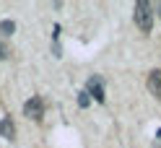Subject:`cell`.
I'll return each mask as SVG.
<instances>
[{
	"instance_id": "6da1fadb",
	"label": "cell",
	"mask_w": 161,
	"mask_h": 148,
	"mask_svg": "<svg viewBox=\"0 0 161 148\" xmlns=\"http://www.w3.org/2000/svg\"><path fill=\"white\" fill-rule=\"evenodd\" d=\"M135 24L140 31H151L153 29V5L148 3V0H138L135 3Z\"/></svg>"
},
{
	"instance_id": "7a4b0ae2",
	"label": "cell",
	"mask_w": 161,
	"mask_h": 148,
	"mask_svg": "<svg viewBox=\"0 0 161 148\" xmlns=\"http://www.w3.org/2000/svg\"><path fill=\"white\" fill-rule=\"evenodd\" d=\"M86 94L94 96L96 101H104V99H107L104 96V81H102V75H91L86 81Z\"/></svg>"
},
{
	"instance_id": "3957f363",
	"label": "cell",
	"mask_w": 161,
	"mask_h": 148,
	"mask_svg": "<svg viewBox=\"0 0 161 148\" xmlns=\"http://www.w3.org/2000/svg\"><path fill=\"white\" fill-rule=\"evenodd\" d=\"M24 114L31 117V120H39V117L44 114V99H42V96H31V99L24 104Z\"/></svg>"
},
{
	"instance_id": "277c9868",
	"label": "cell",
	"mask_w": 161,
	"mask_h": 148,
	"mask_svg": "<svg viewBox=\"0 0 161 148\" xmlns=\"http://www.w3.org/2000/svg\"><path fill=\"white\" fill-rule=\"evenodd\" d=\"M148 91L153 94L156 99H161V70L148 73Z\"/></svg>"
},
{
	"instance_id": "5b68a950",
	"label": "cell",
	"mask_w": 161,
	"mask_h": 148,
	"mask_svg": "<svg viewBox=\"0 0 161 148\" xmlns=\"http://www.w3.org/2000/svg\"><path fill=\"white\" fill-rule=\"evenodd\" d=\"M0 138H8V140L16 138V125H13L11 117H3V120H0Z\"/></svg>"
},
{
	"instance_id": "8992f818",
	"label": "cell",
	"mask_w": 161,
	"mask_h": 148,
	"mask_svg": "<svg viewBox=\"0 0 161 148\" xmlns=\"http://www.w3.org/2000/svg\"><path fill=\"white\" fill-rule=\"evenodd\" d=\"M16 31V24L13 21H0V34H3V36H11Z\"/></svg>"
},
{
	"instance_id": "52a82bcc",
	"label": "cell",
	"mask_w": 161,
	"mask_h": 148,
	"mask_svg": "<svg viewBox=\"0 0 161 148\" xmlns=\"http://www.w3.org/2000/svg\"><path fill=\"white\" fill-rule=\"evenodd\" d=\"M8 55H11V47H8V44L3 42V39H0V60H5Z\"/></svg>"
},
{
	"instance_id": "ba28073f",
	"label": "cell",
	"mask_w": 161,
	"mask_h": 148,
	"mask_svg": "<svg viewBox=\"0 0 161 148\" xmlns=\"http://www.w3.org/2000/svg\"><path fill=\"white\" fill-rule=\"evenodd\" d=\"M78 104H80V107H88V104H91V99H88L86 91H83V94H78Z\"/></svg>"
},
{
	"instance_id": "9c48e42d",
	"label": "cell",
	"mask_w": 161,
	"mask_h": 148,
	"mask_svg": "<svg viewBox=\"0 0 161 148\" xmlns=\"http://www.w3.org/2000/svg\"><path fill=\"white\" fill-rule=\"evenodd\" d=\"M151 5H153V11H156V16H161V0H158V3H151Z\"/></svg>"
}]
</instances>
